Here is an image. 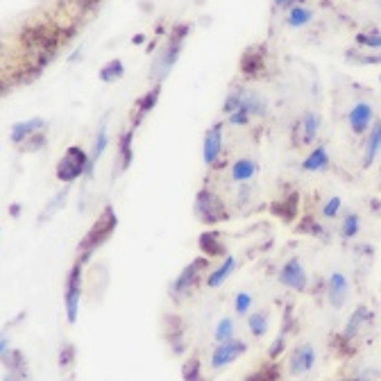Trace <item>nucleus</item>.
Wrapping results in <instances>:
<instances>
[{
	"mask_svg": "<svg viewBox=\"0 0 381 381\" xmlns=\"http://www.w3.org/2000/svg\"><path fill=\"white\" fill-rule=\"evenodd\" d=\"M66 200H68V184L64 186L62 191H57L55 196L50 198V202L44 207V212L39 214V223H44V221H50V218L59 212V209H64V205H66Z\"/></svg>",
	"mask_w": 381,
	"mask_h": 381,
	"instance_id": "nucleus-28",
	"label": "nucleus"
},
{
	"mask_svg": "<svg viewBox=\"0 0 381 381\" xmlns=\"http://www.w3.org/2000/svg\"><path fill=\"white\" fill-rule=\"evenodd\" d=\"M207 270H209L207 257L193 259V261L186 266V268H182V272L173 279V284H170V297H175L177 302H182V297H186L193 288H196V284L202 279V275H205Z\"/></svg>",
	"mask_w": 381,
	"mask_h": 381,
	"instance_id": "nucleus-6",
	"label": "nucleus"
},
{
	"mask_svg": "<svg viewBox=\"0 0 381 381\" xmlns=\"http://www.w3.org/2000/svg\"><path fill=\"white\" fill-rule=\"evenodd\" d=\"M134 161V129L129 127L118 134L116 141V166H113V177L123 175Z\"/></svg>",
	"mask_w": 381,
	"mask_h": 381,
	"instance_id": "nucleus-10",
	"label": "nucleus"
},
{
	"mask_svg": "<svg viewBox=\"0 0 381 381\" xmlns=\"http://www.w3.org/2000/svg\"><path fill=\"white\" fill-rule=\"evenodd\" d=\"M48 127L46 118H28V120H19V123H14L12 129H10V139L16 148H21L23 143H26L30 136H35L37 132H44Z\"/></svg>",
	"mask_w": 381,
	"mask_h": 381,
	"instance_id": "nucleus-14",
	"label": "nucleus"
},
{
	"mask_svg": "<svg viewBox=\"0 0 381 381\" xmlns=\"http://www.w3.org/2000/svg\"><path fill=\"white\" fill-rule=\"evenodd\" d=\"M234 331H236V322H234V318H221L214 329V340L216 343H225V340L234 338Z\"/></svg>",
	"mask_w": 381,
	"mask_h": 381,
	"instance_id": "nucleus-34",
	"label": "nucleus"
},
{
	"mask_svg": "<svg viewBox=\"0 0 381 381\" xmlns=\"http://www.w3.org/2000/svg\"><path fill=\"white\" fill-rule=\"evenodd\" d=\"M46 143H48L46 134H44V132H37L35 136H30V139L21 145V150H23V152H39L41 148H46Z\"/></svg>",
	"mask_w": 381,
	"mask_h": 381,
	"instance_id": "nucleus-39",
	"label": "nucleus"
},
{
	"mask_svg": "<svg viewBox=\"0 0 381 381\" xmlns=\"http://www.w3.org/2000/svg\"><path fill=\"white\" fill-rule=\"evenodd\" d=\"M250 309H252V295L243 290V293H239L236 299H234V311H236V315H241V318H245Z\"/></svg>",
	"mask_w": 381,
	"mask_h": 381,
	"instance_id": "nucleus-37",
	"label": "nucleus"
},
{
	"mask_svg": "<svg viewBox=\"0 0 381 381\" xmlns=\"http://www.w3.org/2000/svg\"><path fill=\"white\" fill-rule=\"evenodd\" d=\"M356 44H361L363 48L381 53V35L379 32H368V35H356Z\"/></svg>",
	"mask_w": 381,
	"mask_h": 381,
	"instance_id": "nucleus-38",
	"label": "nucleus"
},
{
	"mask_svg": "<svg viewBox=\"0 0 381 381\" xmlns=\"http://www.w3.org/2000/svg\"><path fill=\"white\" fill-rule=\"evenodd\" d=\"M248 352V345H245V340H241V338H230V340H225V343H218L216 345V350L212 352V370H223L227 366H232L234 361H239L243 354Z\"/></svg>",
	"mask_w": 381,
	"mask_h": 381,
	"instance_id": "nucleus-7",
	"label": "nucleus"
},
{
	"mask_svg": "<svg viewBox=\"0 0 381 381\" xmlns=\"http://www.w3.org/2000/svg\"><path fill=\"white\" fill-rule=\"evenodd\" d=\"M372 311L368 309L366 304H359L354 309V313L350 315V320H347V325H345V329H343V334H340V338L345 340V343H350V340H354L356 336L361 334L363 331V327H368L370 322H372Z\"/></svg>",
	"mask_w": 381,
	"mask_h": 381,
	"instance_id": "nucleus-16",
	"label": "nucleus"
},
{
	"mask_svg": "<svg viewBox=\"0 0 381 381\" xmlns=\"http://www.w3.org/2000/svg\"><path fill=\"white\" fill-rule=\"evenodd\" d=\"M109 145V134H107V118L102 120V125L98 127V134H95V141H93V148L89 152V170H86V177L93 175L95 170V164L100 161V157L104 155V150H107Z\"/></svg>",
	"mask_w": 381,
	"mask_h": 381,
	"instance_id": "nucleus-24",
	"label": "nucleus"
},
{
	"mask_svg": "<svg viewBox=\"0 0 381 381\" xmlns=\"http://www.w3.org/2000/svg\"><path fill=\"white\" fill-rule=\"evenodd\" d=\"M248 329L254 338H263L268 334V313L266 311H254L248 315Z\"/></svg>",
	"mask_w": 381,
	"mask_h": 381,
	"instance_id": "nucleus-31",
	"label": "nucleus"
},
{
	"mask_svg": "<svg viewBox=\"0 0 381 381\" xmlns=\"http://www.w3.org/2000/svg\"><path fill=\"white\" fill-rule=\"evenodd\" d=\"M10 214L16 218V216H21V205H19V202H14V205L10 207Z\"/></svg>",
	"mask_w": 381,
	"mask_h": 381,
	"instance_id": "nucleus-46",
	"label": "nucleus"
},
{
	"mask_svg": "<svg viewBox=\"0 0 381 381\" xmlns=\"http://www.w3.org/2000/svg\"><path fill=\"white\" fill-rule=\"evenodd\" d=\"M345 59L356 66H375V64H381V53H361L359 48H354L345 53Z\"/></svg>",
	"mask_w": 381,
	"mask_h": 381,
	"instance_id": "nucleus-32",
	"label": "nucleus"
},
{
	"mask_svg": "<svg viewBox=\"0 0 381 381\" xmlns=\"http://www.w3.org/2000/svg\"><path fill=\"white\" fill-rule=\"evenodd\" d=\"M73 361H75V347H73L71 343L62 345V350H59V366L68 368Z\"/></svg>",
	"mask_w": 381,
	"mask_h": 381,
	"instance_id": "nucleus-43",
	"label": "nucleus"
},
{
	"mask_svg": "<svg viewBox=\"0 0 381 381\" xmlns=\"http://www.w3.org/2000/svg\"><path fill=\"white\" fill-rule=\"evenodd\" d=\"M125 75V66H123V62L120 59H111L107 62L104 66L98 71V77L102 80L104 84H113V82H118L120 77Z\"/></svg>",
	"mask_w": 381,
	"mask_h": 381,
	"instance_id": "nucleus-30",
	"label": "nucleus"
},
{
	"mask_svg": "<svg viewBox=\"0 0 381 381\" xmlns=\"http://www.w3.org/2000/svg\"><path fill=\"white\" fill-rule=\"evenodd\" d=\"M311 21H313V12L306 5L290 7L288 14H286V23L290 28H304V26H309Z\"/></svg>",
	"mask_w": 381,
	"mask_h": 381,
	"instance_id": "nucleus-29",
	"label": "nucleus"
},
{
	"mask_svg": "<svg viewBox=\"0 0 381 381\" xmlns=\"http://www.w3.org/2000/svg\"><path fill=\"white\" fill-rule=\"evenodd\" d=\"M241 107L248 109L250 116H266V113H268V102H266V98H261V95L254 91H245V89H243V95H241Z\"/></svg>",
	"mask_w": 381,
	"mask_h": 381,
	"instance_id": "nucleus-26",
	"label": "nucleus"
},
{
	"mask_svg": "<svg viewBox=\"0 0 381 381\" xmlns=\"http://www.w3.org/2000/svg\"><path fill=\"white\" fill-rule=\"evenodd\" d=\"M347 120H350V127L354 134H366L370 125L375 123V109H372L368 102H356L350 109Z\"/></svg>",
	"mask_w": 381,
	"mask_h": 381,
	"instance_id": "nucleus-18",
	"label": "nucleus"
},
{
	"mask_svg": "<svg viewBox=\"0 0 381 381\" xmlns=\"http://www.w3.org/2000/svg\"><path fill=\"white\" fill-rule=\"evenodd\" d=\"M82 290H84V266L75 261L68 270L66 286H64V309H66V320L71 325L77 322L80 304H82Z\"/></svg>",
	"mask_w": 381,
	"mask_h": 381,
	"instance_id": "nucleus-5",
	"label": "nucleus"
},
{
	"mask_svg": "<svg viewBox=\"0 0 381 381\" xmlns=\"http://www.w3.org/2000/svg\"><path fill=\"white\" fill-rule=\"evenodd\" d=\"M318 129H320V116L318 113H304L302 118L297 120V125H295V143L299 145H311L315 139H318Z\"/></svg>",
	"mask_w": 381,
	"mask_h": 381,
	"instance_id": "nucleus-17",
	"label": "nucleus"
},
{
	"mask_svg": "<svg viewBox=\"0 0 381 381\" xmlns=\"http://www.w3.org/2000/svg\"><path fill=\"white\" fill-rule=\"evenodd\" d=\"M182 377L184 381H205V375H202V368H200V359L198 356H189L182 366Z\"/></svg>",
	"mask_w": 381,
	"mask_h": 381,
	"instance_id": "nucleus-35",
	"label": "nucleus"
},
{
	"mask_svg": "<svg viewBox=\"0 0 381 381\" xmlns=\"http://www.w3.org/2000/svg\"><path fill=\"white\" fill-rule=\"evenodd\" d=\"M277 379H279V368L275 366V363L263 366L261 370H257L248 377V381H277Z\"/></svg>",
	"mask_w": 381,
	"mask_h": 381,
	"instance_id": "nucleus-36",
	"label": "nucleus"
},
{
	"mask_svg": "<svg viewBox=\"0 0 381 381\" xmlns=\"http://www.w3.org/2000/svg\"><path fill=\"white\" fill-rule=\"evenodd\" d=\"M350 297V279L343 272H331L327 279V299L334 309H343Z\"/></svg>",
	"mask_w": 381,
	"mask_h": 381,
	"instance_id": "nucleus-12",
	"label": "nucleus"
},
{
	"mask_svg": "<svg viewBox=\"0 0 381 381\" xmlns=\"http://www.w3.org/2000/svg\"><path fill=\"white\" fill-rule=\"evenodd\" d=\"M193 216H196L202 225L216 227L230 218V212H227V205L216 191L200 189L196 193V200H193Z\"/></svg>",
	"mask_w": 381,
	"mask_h": 381,
	"instance_id": "nucleus-3",
	"label": "nucleus"
},
{
	"mask_svg": "<svg viewBox=\"0 0 381 381\" xmlns=\"http://www.w3.org/2000/svg\"><path fill=\"white\" fill-rule=\"evenodd\" d=\"M250 118H252V116L248 113V109L241 107V109H236L234 113H230V116H227V123H230V125H236V127H243V125L250 123Z\"/></svg>",
	"mask_w": 381,
	"mask_h": 381,
	"instance_id": "nucleus-42",
	"label": "nucleus"
},
{
	"mask_svg": "<svg viewBox=\"0 0 381 381\" xmlns=\"http://www.w3.org/2000/svg\"><path fill=\"white\" fill-rule=\"evenodd\" d=\"M189 35H191L189 23H180V26H175L173 30H170L168 41L159 48L157 55H155V59H152V66H150V80H152V82L161 84V80H164L168 73L173 71L177 59H180L184 41H186V37H189Z\"/></svg>",
	"mask_w": 381,
	"mask_h": 381,
	"instance_id": "nucleus-2",
	"label": "nucleus"
},
{
	"mask_svg": "<svg viewBox=\"0 0 381 381\" xmlns=\"http://www.w3.org/2000/svg\"><path fill=\"white\" fill-rule=\"evenodd\" d=\"M381 152V120H375L368 129L366 150H363V168H370Z\"/></svg>",
	"mask_w": 381,
	"mask_h": 381,
	"instance_id": "nucleus-23",
	"label": "nucleus"
},
{
	"mask_svg": "<svg viewBox=\"0 0 381 381\" xmlns=\"http://www.w3.org/2000/svg\"><path fill=\"white\" fill-rule=\"evenodd\" d=\"M10 350V338L7 336H0V359H3V354Z\"/></svg>",
	"mask_w": 381,
	"mask_h": 381,
	"instance_id": "nucleus-45",
	"label": "nucleus"
},
{
	"mask_svg": "<svg viewBox=\"0 0 381 381\" xmlns=\"http://www.w3.org/2000/svg\"><path fill=\"white\" fill-rule=\"evenodd\" d=\"M329 150L325 148V145H318V148H313L309 155L304 157L302 161V170H306V173H322V170L329 168Z\"/></svg>",
	"mask_w": 381,
	"mask_h": 381,
	"instance_id": "nucleus-25",
	"label": "nucleus"
},
{
	"mask_svg": "<svg viewBox=\"0 0 381 381\" xmlns=\"http://www.w3.org/2000/svg\"><path fill=\"white\" fill-rule=\"evenodd\" d=\"M297 209H299V196H297V193H288L286 198H281V202L275 205L272 212L277 214L281 221L290 223L297 216Z\"/></svg>",
	"mask_w": 381,
	"mask_h": 381,
	"instance_id": "nucleus-27",
	"label": "nucleus"
},
{
	"mask_svg": "<svg viewBox=\"0 0 381 381\" xmlns=\"http://www.w3.org/2000/svg\"><path fill=\"white\" fill-rule=\"evenodd\" d=\"M200 250H202V257H207V259L227 257V245L223 243L221 232H216V230L200 234Z\"/></svg>",
	"mask_w": 381,
	"mask_h": 381,
	"instance_id": "nucleus-20",
	"label": "nucleus"
},
{
	"mask_svg": "<svg viewBox=\"0 0 381 381\" xmlns=\"http://www.w3.org/2000/svg\"><path fill=\"white\" fill-rule=\"evenodd\" d=\"M132 41H134V44H143V41H145V37H143V35H136V37L132 39Z\"/></svg>",
	"mask_w": 381,
	"mask_h": 381,
	"instance_id": "nucleus-47",
	"label": "nucleus"
},
{
	"mask_svg": "<svg viewBox=\"0 0 381 381\" xmlns=\"http://www.w3.org/2000/svg\"><path fill=\"white\" fill-rule=\"evenodd\" d=\"M340 209H343V200H340L338 196H334V198H329L325 202V207H322V216H325V218H336L340 214Z\"/></svg>",
	"mask_w": 381,
	"mask_h": 381,
	"instance_id": "nucleus-41",
	"label": "nucleus"
},
{
	"mask_svg": "<svg viewBox=\"0 0 381 381\" xmlns=\"http://www.w3.org/2000/svg\"><path fill=\"white\" fill-rule=\"evenodd\" d=\"M86 170H89V152L80 148V145H68L64 150L62 159L57 161L55 175L62 184H73L82 175H86Z\"/></svg>",
	"mask_w": 381,
	"mask_h": 381,
	"instance_id": "nucleus-4",
	"label": "nucleus"
},
{
	"mask_svg": "<svg viewBox=\"0 0 381 381\" xmlns=\"http://www.w3.org/2000/svg\"><path fill=\"white\" fill-rule=\"evenodd\" d=\"M361 232V216L359 214H345L343 223H340V236H343L345 241H352L356 234Z\"/></svg>",
	"mask_w": 381,
	"mask_h": 381,
	"instance_id": "nucleus-33",
	"label": "nucleus"
},
{
	"mask_svg": "<svg viewBox=\"0 0 381 381\" xmlns=\"http://www.w3.org/2000/svg\"><path fill=\"white\" fill-rule=\"evenodd\" d=\"M223 123H216L212 125L205 132V141H202V159H205L207 166H218L221 164V157H223Z\"/></svg>",
	"mask_w": 381,
	"mask_h": 381,
	"instance_id": "nucleus-9",
	"label": "nucleus"
},
{
	"mask_svg": "<svg viewBox=\"0 0 381 381\" xmlns=\"http://www.w3.org/2000/svg\"><path fill=\"white\" fill-rule=\"evenodd\" d=\"M379 82H381V75H379Z\"/></svg>",
	"mask_w": 381,
	"mask_h": 381,
	"instance_id": "nucleus-49",
	"label": "nucleus"
},
{
	"mask_svg": "<svg viewBox=\"0 0 381 381\" xmlns=\"http://www.w3.org/2000/svg\"><path fill=\"white\" fill-rule=\"evenodd\" d=\"M116 227H118V216H116V212H113V207H104L100 212V216L95 218V223L89 227V232L84 234V239L80 241L75 261L86 266L89 259L95 254V250H100L104 243L113 236Z\"/></svg>",
	"mask_w": 381,
	"mask_h": 381,
	"instance_id": "nucleus-1",
	"label": "nucleus"
},
{
	"mask_svg": "<svg viewBox=\"0 0 381 381\" xmlns=\"http://www.w3.org/2000/svg\"><path fill=\"white\" fill-rule=\"evenodd\" d=\"M315 359H318V354H315L311 343L297 345L293 350V354H290V359H288V372L290 375H306V372L313 370Z\"/></svg>",
	"mask_w": 381,
	"mask_h": 381,
	"instance_id": "nucleus-11",
	"label": "nucleus"
},
{
	"mask_svg": "<svg viewBox=\"0 0 381 381\" xmlns=\"http://www.w3.org/2000/svg\"><path fill=\"white\" fill-rule=\"evenodd\" d=\"M279 281L281 286H286L290 290H297V293H304L309 288V275H306L304 266L299 259H290L281 266L279 270Z\"/></svg>",
	"mask_w": 381,
	"mask_h": 381,
	"instance_id": "nucleus-8",
	"label": "nucleus"
},
{
	"mask_svg": "<svg viewBox=\"0 0 381 381\" xmlns=\"http://www.w3.org/2000/svg\"><path fill=\"white\" fill-rule=\"evenodd\" d=\"M241 95H243V89H234V91L225 98L223 111L227 113V116H230V113H234L236 109H241Z\"/></svg>",
	"mask_w": 381,
	"mask_h": 381,
	"instance_id": "nucleus-40",
	"label": "nucleus"
},
{
	"mask_svg": "<svg viewBox=\"0 0 381 381\" xmlns=\"http://www.w3.org/2000/svg\"><path fill=\"white\" fill-rule=\"evenodd\" d=\"M236 266H239L236 257L227 254V257L223 259V263H218L214 270L207 272V277H205L207 288H221L223 284L234 275V270H236Z\"/></svg>",
	"mask_w": 381,
	"mask_h": 381,
	"instance_id": "nucleus-19",
	"label": "nucleus"
},
{
	"mask_svg": "<svg viewBox=\"0 0 381 381\" xmlns=\"http://www.w3.org/2000/svg\"><path fill=\"white\" fill-rule=\"evenodd\" d=\"M275 7H279V10H290V7L295 5H302V0H272Z\"/></svg>",
	"mask_w": 381,
	"mask_h": 381,
	"instance_id": "nucleus-44",
	"label": "nucleus"
},
{
	"mask_svg": "<svg viewBox=\"0 0 381 381\" xmlns=\"http://www.w3.org/2000/svg\"><path fill=\"white\" fill-rule=\"evenodd\" d=\"M379 3H381V0H379Z\"/></svg>",
	"mask_w": 381,
	"mask_h": 381,
	"instance_id": "nucleus-50",
	"label": "nucleus"
},
{
	"mask_svg": "<svg viewBox=\"0 0 381 381\" xmlns=\"http://www.w3.org/2000/svg\"><path fill=\"white\" fill-rule=\"evenodd\" d=\"M257 173H259V164L252 157H241V159L234 161L232 168H230L232 182H236V184H250L254 180Z\"/></svg>",
	"mask_w": 381,
	"mask_h": 381,
	"instance_id": "nucleus-21",
	"label": "nucleus"
},
{
	"mask_svg": "<svg viewBox=\"0 0 381 381\" xmlns=\"http://www.w3.org/2000/svg\"><path fill=\"white\" fill-rule=\"evenodd\" d=\"M263 66H266V50L261 46L250 48V50L243 53V57H241V71L245 73L248 77H257L259 73L263 71Z\"/></svg>",
	"mask_w": 381,
	"mask_h": 381,
	"instance_id": "nucleus-22",
	"label": "nucleus"
},
{
	"mask_svg": "<svg viewBox=\"0 0 381 381\" xmlns=\"http://www.w3.org/2000/svg\"><path fill=\"white\" fill-rule=\"evenodd\" d=\"M0 361H3V366L7 370L5 381H26L28 379V361H26V356H23V352L7 350Z\"/></svg>",
	"mask_w": 381,
	"mask_h": 381,
	"instance_id": "nucleus-15",
	"label": "nucleus"
},
{
	"mask_svg": "<svg viewBox=\"0 0 381 381\" xmlns=\"http://www.w3.org/2000/svg\"><path fill=\"white\" fill-rule=\"evenodd\" d=\"M159 95H161V84H155V86L150 89L148 93H143L141 98L134 102L132 116H129V118H132V125H129V127H132V129H136V127H139V125L143 123L145 118H148V113H150L152 109L157 107V102H159Z\"/></svg>",
	"mask_w": 381,
	"mask_h": 381,
	"instance_id": "nucleus-13",
	"label": "nucleus"
},
{
	"mask_svg": "<svg viewBox=\"0 0 381 381\" xmlns=\"http://www.w3.org/2000/svg\"><path fill=\"white\" fill-rule=\"evenodd\" d=\"M347 381H366V379H363V377H356V379H347Z\"/></svg>",
	"mask_w": 381,
	"mask_h": 381,
	"instance_id": "nucleus-48",
	"label": "nucleus"
}]
</instances>
